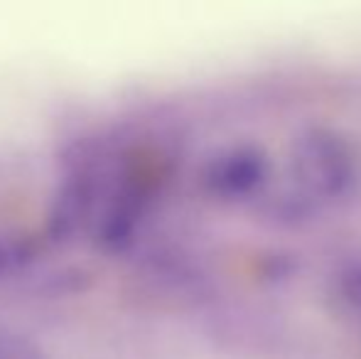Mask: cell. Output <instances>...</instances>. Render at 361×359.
<instances>
[{
	"mask_svg": "<svg viewBox=\"0 0 361 359\" xmlns=\"http://www.w3.org/2000/svg\"><path fill=\"white\" fill-rule=\"evenodd\" d=\"M0 359H42L32 345L15 337H0Z\"/></svg>",
	"mask_w": 361,
	"mask_h": 359,
	"instance_id": "1",
	"label": "cell"
},
{
	"mask_svg": "<svg viewBox=\"0 0 361 359\" xmlns=\"http://www.w3.org/2000/svg\"><path fill=\"white\" fill-rule=\"evenodd\" d=\"M5 261H8V254H5V249L0 246V271L5 269Z\"/></svg>",
	"mask_w": 361,
	"mask_h": 359,
	"instance_id": "2",
	"label": "cell"
}]
</instances>
